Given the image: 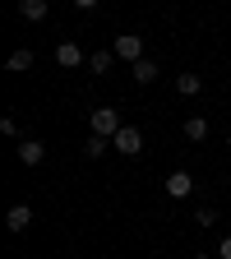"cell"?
Listing matches in <instances>:
<instances>
[{
	"mask_svg": "<svg viewBox=\"0 0 231 259\" xmlns=\"http://www.w3.org/2000/svg\"><path fill=\"white\" fill-rule=\"evenodd\" d=\"M199 88H204V79H199V74H176V93H180V97H194Z\"/></svg>",
	"mask_w": 231,
	"mask_h": 259,
	"instance_id": "14",
	"label": "cell"
},
{
	"mask_svg": "<svg viewBox=\"0 0 231 259\" xmlns=\"http://www.w3.org/2000/svg\"><path fill=\"white\" fill-rule=\"evenodd\" d=\"M5 227H10L14 236H23L28 227H32V208H28V204H14V208L5 213Z\"/></svg>",
	"mask_w": 231,
	"mask_h": 259,
	"instance_id": "6",
	"label": "cell"
},
{
	"mask_svg": "<svg viewBox=\"0 0 231 259\" xmlns=\"http://www.w3.org/2000/svg\"><path fill=\"white\" fill-rule=\"evenodd\" d=\"M116 60H120V56H116L111 47H102V51H93V56H88V70H93V74H107Z\"/></svg>",
	"mask_w": 231,
	"mask_h": 259,
	"instance_id": "8",
	"label": "cell"
},
{
	"mask_svg": "<svg viewBox=\"0 0 231 259\" xmlns=\"http://www.w3.org/2000/svg\"><path fill=\"white\" fill-rule=\"evenodd\" d=\"M129 74H134L139 83H157V74H162V70H157V60H148V56H144V60H139V65H134Z\"/></svg>",
	"mask_w": 231,
	"mask_h": 259,
	"instance_id": "11",
	"label": "cell"
},
{
	"mask_svg": "<svg viewBox=\"0 0 231 259\" xmlns=\"http://www.w3.org/2000/svg\"><path fill=\"white\" fill-rule=\"evenodd\" d=\"M226 144H231V135H226Z\"/></svg>",
	"mask_w": 231,
	"mask_h": 259,
	"instance_id": "20",
	"label": "cell"
},
{
	"mask_svg": "<svg viewBox=\"0 0 231 259\" xmlns=\"http://www.w3.org/2000/svg\"><path fill=\"white\" fill-rule=\"evenodd\" d=\"M88 125H93V135H102V139H116L120 135V111H111V107H97L93 116H88Z\"/></svg>",
	"mask_w": 231,
	"mask_h": 259,
	"instance_id": "1",
	"label": "cell"
},
{
	"mask_svg": "<svg viewBox=\"0 0 231 259\" xmlns=\"http://www.w3.org/2000/svg\"><path fill=\"white\" fill-rule=\"evenodd\" d=\"M74 5H79V10H97V0H74Z\"/></svg>",
	"mask_w": 231,
	"mask_h": 259,
	"instance_id": "18",
	"label": "cell"
},
{
	"mask_svg": "<svg viewBox=\"0 0 231 259\" xmlns=\"http://www.w3.org/2000/svg\"><path fill=\"white\" fill-rule=\"evenodd\" d=\"M167 194H171V199H190V194H194V176L190 171H171L167 176Z\"/></svg>",
	"mask_w": 231,
	"mask_h": 259,
	"instance_id": "5",
	"label": "cell"
},
{
	"mask_svg": "<svg viewBox=\"0 0 231 259\" xmlns=\"http://www.w3.org/2000/svg\"><path fill=\"white\" fill-rule=\"evenodd\" d=\"M194 259H217V254H194Z\"/></svg>",
	"mask_w": 231,
	"mask_h": 259,
	"instance_id": "19",
	"label": "cell"
},
{
	"mask_svg": "<svg viewBox=\"0 0 231 259\" xmlns=\"http://www.w3.org/2000/svg\"><path fill=\"white\" fill-rule=\"evenodd\" d=\"M217 259H231V236H222V245H217Z\"/></svg>",
	"mask_w": 231,
	"mask_h": 259,
	"instance_id": "17",
	"label": "cell"
},
{
	"mask_svg": "<svg viewBox=\"0 0 231 259\" xmlns=\"http://www.w3.org/2000/svg\"><path fill=\"white\" fill-rule=\"evenodd\" d=\"M107 148H111V139H102V135H88V144H83V157H88V162H97Z\"/></svg>",
	"mask_w": 231,
	"mask_h": 259,
	"instance_id": "13",
	"label": "cell"
},
{
	"mask_svg": "<svg viewBox=\"0 0 231 259\" xmlns=\"http://www.w3.org/2000/svg\"><path fill=\"white\" fill-rule=\"evenodd\" d=\"M111 51H116L120 60H129V65H139V60H144V37L125 32V37H116V42H111Z\"/></svg>",
	"mask_w": 231,
	"mask_h": 259,
	"instance_id": "3",
	"label": "cell"
},
{
	"mask_svg": "<svg viewBox=\"0 0 231 259\" xmlns=\"http://www.w3.org/2000/svg\"><path fill=\"white\" fill-rule=\"evenodd\" d=\"M47 10H51L47 0H19V14H23L28 23H42V19H47Z\"/></svg>",
	"mask_w": 231,
	"mask_h": 259,
	"instance_id": "9",
	"label": "cell"
},
{
	"mask_svg": "<svg viewBox=\"0 0 231 259\" xmlns=\"http://www.w3.org/2000/svg\"><path fill=\"white\" fill-rule=\"evenodd\" d=\"M32 60H37V56H32L28 47H19V51H10V60H5V70H14V74H19V70H32Z\"/></svg>",
	"mask_w": 231,
	"mask_h": 259,
	"instance_id": "10",
	"label": "cell"
},
{
	"mask_svg": "<svg viewBox=\"0 0 231 259\" xmlns=\"http://www.w3.org/2000/svg\"><path fill=\"white\" fill-rule=\"evenodd\" d=\"M111 148L125 153V157H139V153H144V130H139V125H120V135L111 139Z\"/></svg>",
	"mask_w": 231,
	"mask_h": 259,
	"instance_id": "2",
	"label": "cell"
},
{
	"mask_svg": "<svg viewBox=\"0 0 231 259\" xmlns=\"http://www.w3.org/2000/svg\"><path fill=\"white\" fill-rule=\"evenodd\" d=\"M19 162H23V167H37V162L47 157V144H37V139H19Z\"/></svg>",
	"mask_w": 231,
	"mask_h": 259,
	"instance_id": "7",
	"label": "cell"
},
{
	"mask_svg": "<svg viewBox=\"0 0 231 259\" xmlns=\"http://www.w3.org/2000/svg\"><path fill=\"white\" fill-rule=\"evenodd\" d=\"M0 135H10V139H14V135H19V120H14V116H5V120H0Z\"/></svg>",
	"mask_w": 231,
	"mask_h": 259,
	"instance_id": "16",
	"label": "cell"
},
{
	"mask_svg": "<svg viewBox=\"0 0 231 259\" xmlns=\"http://www.w3.org/2000/svg\"><path fill=\"white\" fill-rule=\"evenodd\" d=\"M194 222H199V227H213V222H217V208H199V213H194Z\"/></svg>",
	"mask_w": 231,
	"mask_h": 259,
	"instance_id": "15",
	"label": "cell"
},
{
	"mask_svg": "<svg viewBox=\"0 0 231 259\" xmlns=\"http://www.w3.org/2000/svg\"><path fill=\"white\" fill-rule=\"evenodd\" d=\"M56 65H60V70H79V65H88V56H83L79 42H60L56 47Z\"/></svg>",
	"mask_w": 231,
	"mask_h": 259,
	"instance_id": "4",
	"label": "cell"
},
{
	"mask_svg": "<svg viewBox=\"0 0 231 259\" xmlns=\"http://www.w3.org/2000/svg\"><path fill=\"white\" fill-rule=\"evenodd\" d=\"M185 139H190V144L208 139V120H204V116H190V120H185Z\"/></svg>",
	"mask_w": 231,
	"mask_h": 259,
	"instance_id": "12",
	"label": "cell"
}]
</instances>
